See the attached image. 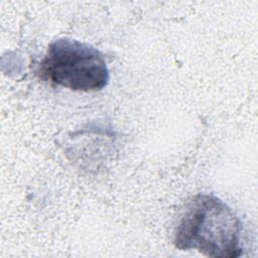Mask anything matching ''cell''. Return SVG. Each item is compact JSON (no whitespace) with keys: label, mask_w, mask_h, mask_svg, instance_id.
<instances>
[{"label":"cell","mask_w":258,"mask_h":258,"mask_svg":"<svg viewBox=\"0 0 258 258\" xmlns=\"http://www.w3.org/2000/svg\"><path fill=\"white\" fill-rule=\"evenodd\" d=\"M242 222L235 212L213 194H198L185 205L174 229V246L197 250L212 258H237Z\"/></svg>","instance_id":"cell-1"},{"label":"cell","mask_w":258,"mask_h":258,"mask_svg":"<svg viewBox=\"0 0 258 258\" xmlns=\"http://www.w3.org/2000/svg\"><path fill=\"white\" fill-rule=\"evenodd\" d=\"M38 73L44 81L81 92L100 91L110 79L103 53L71 38H58L48 45Z\"/></svg>","instance_id":"cell-2"}]
</instances>
